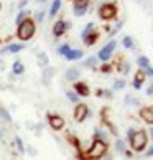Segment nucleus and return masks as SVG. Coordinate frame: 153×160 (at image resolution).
I'll list each match as a JSON object with an SVG mask.
<instances>
[{
	"mask_svg": "<svg viewBox=\"0 0 153 160\" xmlns=\"http://www.w3.org/2000/svg\"><path fill=\"white\" fill-rule=\"evenodd\" d=\"M143 71H145V74H150L151 78H153V68H151V66H148V68L143 69Z\"/></svg>",
	"mask_w": 153,
	"mask_h": 160,
	"instance_id": "36",
	"label": "nucleus"
},
{
	"mask_svg": "<svg viewBox=\"0 0 153 160\" xmlns=\"http://www.w3.org/2000/svg\"><path fill=\"white\" fill-rule=\"evenodd\" d=\"M0 10H2V2H0Z\"/></svg>",
	"mask_w": 153,
	"mask_h": 160,
	"instance_id": "44",
	"label": "nucleus"
},
{
	"mask_svg": "<svg viewBox=\"0 0 153 160\" xmlns=\"http://www.w3.org/2000/svg\"><path fill=\"white\" fill-rule=\"evenodd\" d=\"M73 5H81V7H89V0H71Z\"/></svg>",
	"mask_w": 153,
	"mask_h": 160,
	"instance_id": "31",
	"label": "nucleus"
},
{
	"mask_svg": "<svg viewBox=\"0 0 153 160\" xmlns=\"http://www.w3.org/2000/svg\"><path fill=\"white\" fill-rule=\"evenodd\" d=\"M53 78V69L46 66L45 68V74H43V82L45 84H50V79Z\"/></svg>",
	"mask_w": 153,
	"mask_h": 160,
	"instance_id": "22",
	"label": "nucleus"
},
{
	"mask_svg": "<svg viewBox=\"0 0 153 160\" xmlns=\"http://www.w3.org/2000/svg\"><path fill=\"white\" fill-rule=\"evenodd\" d=\"M12 73L17 74V76H20L25 73V66H23V63L22 61H15L13 64H12Z\"/></svg>",
	"mask_w": 153,
	"mask_h": 160,
	"instance_id": "15",
	"label": "nucleus"
},
{
	"mask_svg": "<svg viewBox=\"0 0 153 160\" xmlns=\"http://www.w3.org/2000/svg\"><path fill=\"white\" fill-rule=\"evenodd\" d=\"M105 152H107V142L94 139L92 145L84 153L81 150H78V157H79V160H99L105 155Z\"/></svg>",
	"mask_w": 153,
	"mask_h": 160,
	"instance_id": "1",
	"label": "nucleus"
},
{
	"mask_svg": "<svg viewBox=\"0 0 153 160\" xmlns=\"http://www.w3.org/2000/svg\"><path fill=\"white\" fill-rule=\"evenodd\" d=\"M69 50H71V46H69L68 43H63V45L58 46V53H60L61 56H64V55H66V53H68Z\"/></svg>",
	"mask_w": 153,
	"mask_h": 160,
	"instance_id": "25",
	"label": "nucleus"
},
{
	"mask_svg": "<svg viewBox=\"0 0 153 160\" xmlns=\"http://www.w3.org/2000/svg\"><path fill=\"white\" fill-rule=\"evenodd\" d=\"M23 48H25V45H20V43H12V45H8V46H5V48L0 51V53H20Z\"/></svg>",
	"mask_w": 153,
	"mask_h": 160,
	"instance_id": "13",
	"label": "nucleus"
},
{
	"mask_svg": "<svg viewBox=\"0 0 153 160\" xmlns=\"http://www.w3.org/2000/svg\"><path fill=\"white\" fill-rule=\"evenodd\" d=\"M35 30H36L35 22L31 18H26L22 25H18V28H17V37H18L22 41H26L35 35Z\"/></svg>",
	"mask_w": 153,
	"mask_h": 160,
	"instance_id": "2",
	"label": "nucleus"
},
{
	"mask_svg": "<svg viewBox=\"0 0 153 160\" xmlns=\"http://www.w3.org/2000/svg\"><path fill=\"white\" fill-rule=\"evenodd\" d=\"M115 147H117V150H119V152H125V142H123V140L117 139V142H115Z\"/></svg>",
	"mask_w": 153,
	"mask_h": 160,
	"instance_id": "29",
	"label": "nucleus"
},
{
	"mask_svg": "<svg viewBox=\"0 0 153 160\" xmlns=\"http://www.w3.org/2000/svg\"><path fill=\"white\" fill-rule=\"evenodd\" d=\"M74 92L78 94L79 98H87V96H89V92H91V89H89V86H87L86 82L76 81L74 82Z\"/></svg>",
	"mask_w": 153,
	"mask_h": 160,
	"instance_id": "9",
	"label": "nucleus"
},
{
	"mask_svg": "<svg viewBox=\"0 0 153 160\" xmlns=\"http://www.w3.org/2000/svg\"><path fill=\"white\" fill-rule=\"evenodd\" d=\"M0 116L3 117V121H5V122H12V116L8 114V111H7V109L0 108Z\"/></svg>",
	"mask_w": 153,
	"mask_h": 160,
	"instance_id": "28",
	"label": "nucleus"
},
{
	"mask_svg": "<svg viewBox=\"0 0 153 160\" xmlns=\"http://www.w3.org/2000/svg\"><path fill=\"white\" fill-rule=\"evenodd\" d=\"M133 134H135V129H133V127H130V129L127 130V139L130 140V139L133 137Z\"/></svg>",
	"mask_w": 153,
	"mask_h": 160,
	"instance_id": "35",
	"label": "nucleus"
},
{
	"mask_svg": "<svg viewBox=\"0 0 153 160\" xmlns=\"http://www.w3.org/2000/svg\"><path fill=\"white\" fill-rule=\"evenodd\" d=\"M140 117L146 124H153V108H142L140 109Z\"/></svg>",
	"mask_w": 153,
	"mask_h": 160,
	"instance_id": "10",
	"label": "nucleus"
},
{
	"mask_svg": "<svg viewBox=\"0 0 153 160\" xmlns=\"http://www.w3.org/2000/svg\"><path fill=\"white\" fill-rule=\"evenodd\" d=\"M45 15H46L45 12H43V10H40L38 13H36V22H38V23H41V22L45 20Z\"/></svg>",
	"mask_w": 153,
	"mask_h": 160,
	"instance_id": "33",
	"label": "nucleus"
},
{
	"mask_svg": "<svg viewBox=\"0 0 153 160\" xmlns=\"http://www.w3.org/2000/svg\"><path fill=\"white\" fill-rule=\"evenodd\" d=\"M97 38H99V33H97L96 30H94L92 33H89V35H87L86 38H82V41H84V43H86L87 46H92V45L97 41Z\"/></svg>",
	"mask_w": 153,
	"mask_h": 160,
	"instance_id": "14",
	"label": "nucleus"
},
{
	"mask_svg": "<svg viewBox=\"0 0 153 160\" xmlns=\"http://www.w3.org/2000/svg\"><path fill=\"white\" fill-rule=\"evenodd\" d=\"M142 82H145V71L138 69L135 73V78H133V88L135 89H142Z\"/></svg>",
	"mask_w": 153,
	"mask_h": 160,
	"instance_id": "12",
	"label": "nucleus"
},
{
	"mask_svg": "<svg viewBox=\"0 0 153 160\" xmlns=\"http://www.w3.org/2000/svg\"><path fill=\"white\" fill-rule=\"evenodd\" d=\"M150 137H151V139H153V127H151V129H150Z\"/></svg>",
	"mask_w": 153,
	"mask_h": 160,
	"instance_id": "41",
	"label": "nucleus"
},
{
	"mask_svg": "<svg viewBox=\"0 0 153 160\" xmlns=\"http://www.w3.org/2000/svg\"><path fill=\"white\" fill-rule=\"evenodd\" d=\"M101 71L107 74V73H110V71H112V66H110V64H107V63H104L102 66H101Z\"/></svg>",
	"mask_w": 153,
	"mask_h": 160,
	"instance_id": "32",
	"label": "nucleus"
},
{
	"mask_svg": "<svg viewBox=\"0 0 153 160\" xmlns=\"http://www.w3.org/2000/svg\"><path fill=\"white\" fill-rule=\"evenodd\" d=\"M102 94H104V98H112V91H107V89H105V91H102Z\"/></svg>",
	"mask_w": 153,
	"mask_h": 160,
	"instance_id": "37",
	"label": "nucleus"
},
{
	"mask_svg": "<svg viewBox=\"0 0 153 160\" xmlns=\"http://www.w3.org/2000/svg\"><path fill=\"white\" fill-rule=\"evenodd\" d=\"M86 66H91V68H96V64H97V56H91V58H87V60L84 61Z\"/></svg>",
	"mask_w": 153,
	"mask_h": 160,
	"instance_id": "27",
	"label": "nucleus"
},
{
	"mask_svg": "<svg viewBox=\"0 0 153 160\" xmlns=\"http://www.w3.org/2000/svg\"><path fill=\"white\" fill-rule=\"evenodd\" d=\"M89 116V108L86 104H76V109H74V121L76 122H84L86 117Z\"/></svg>",
	"mask_w": 153,
	"mask_h": 160,
	"instance_id": "6",
	"label": "nucleus"
},
{
	"mask_svg": "<svg viewBox=\"0 0 153 160\" xmlns=\"http://www.w3.org/2000/svg\"><path fill=\"white\" fill-rule=\"evenodd\" d=\"M66 96H68V99L71 101V102L79 104V96H78V94H76L74 91H68V92H66Z\"/></svg>",
	"mask_w": 153,
	"mask_h": 160,
	"instance_id": "24",
	"label": "nucleus"
},
{
	"mask_svg": "<svg viewBox=\"0 0 153 160\" xmlns=\"http://www.w3.org/2000/svg\"><path fill=\"white\" fill-rule=\"evenodd\" d=\"M115 46H117V41L110 40L109 43L105 45L104 48H101V51L97 53V60H101V61H104V63H107V61L110 60V56H112V53H114V50H115Z\"/></svg>",
	"mask_w": 153,
	"mask_h": 160,
	"instance_id": "5",
	"label": "nucleus"
},
{
	"mask_svg": "<svg viewBox=\"0 0 153 160\" xmlns=\"http://www.w3.org/2000/svg\"><path fill=\"white\" fill-rule=\"evenodd\" d=\"M137 64L140 66V69H146L150 66V60L146 56H138V60H137Z\"/></svg>",
	"mask_w": 153,
	"mask_h": 160,
	"instance_id": "18",
	"label": "nucleus"
},
{
	"mask_svg": "<svg viewBox=\"0 0 153 160\" xmlns=\"http://www.w3.org/2000/svg\"><path fill=\"white\" fill-rule=\"evenodd\" d=\"M0 139H2V129H0Z\"/></svg>",
	"mask_w": 153,
	"mask_h": 160,
	"instance_id": "43",
	"label": "nucleus"
},
{
	"mask_svg": "<svg viewBox=\"0 0 153 160\" xmlns=\"http://www.w3.org/2000/svg\"><path fill=\"white\" fill-rule=\"evenodd\" d=\"M82 56H84L82 50H69L66 55H64V60H68V61H78V60H81Z\"/></svg>",
	"mask_w": 153,
	"mask_h": 160,
	"instance_id": "11",
	"label": "nucleus"
},
{
	"mask_svg": "<svg viewBox=\"0 0 153 160\" xmlns=\"http://www.w3.org/2000/svg\"><path fill=\"white\" fill-rule=\"evenodd\" d=\"M15 144H17V147H18V150L22 153H25V145H23V142H22L20 137H15Z\"/></svg>",
	"mask_w": 153,
	"mask_h": 160,
	"instance_id": "30",
	"label": "nucleus"
},
{
	"mask_svg": "<svg viewBox=\"0 0 153 160\" xmlns=\"http://www.w3.org/2000/svg\"><path fill=\"white\" fill-rule=\"evenodd\" d=\"M146 94H148V96H153V82L148 86V89H146Z\"/></svg>",
	"mask_w": 153,
	"mask_h": 160,
	"instance_id": "38",
	"label": "nucleus"
},
{
	"mask_svg": "<svg viewBox=\"0 0 153 160\" xmlns=\"http://www.w3.org/2000/svg\"><path fill=\"white\" fill-rule=\"evenodd\" d=\"M94 28H96V25H94V23H87V25L84 27V30H82V33H81V38H86L89 33L94 32Z\"/></svg>",
	"mask_w": 153,
	"mask_h": 160,
	"instance_id": "21",
	"label": "nucleus"
},
{
	"mask_svg": "<svg viewBox=\"0 0 153 160\" xmlns=\"http://www.w3.org/2000/svg\"><path fill=\"white\" fill-rule=\"evenodd\" d=\"M38 64L40 66H48V55H46L45 51H41L40 55H38Z\"/></svg>",
	"mask_w": 153,
	"mask_h": 160,
	"instance_id": "20",
	"label": "nucleus"
},
{
	"mask_svg": "<svg viewBox=\"0 0 153 160\" xmlns=\"http://www.w3.org/2000/svg\"><path fill=\"white\" fill-rule=\"evenodd\" d=\"M36 2H38V3H43V2H46V0H36Z\"/></svg>",
	"mask_w": 153,
	"mask_h": 160,
	"instance_id": "42",
	"label": "nucleus"
},
{
	"mask_svg": "<svg viewBox=\"0 0 153 160\" xmlns=\"http://www.w3.org/2000/svg\"><path fill=\"white\" fill-rule=\"evenodd\" d=\"M99 17L102 20H114L117 17V5L115 3H102L99 7Z\"/></svg>",
	"mask_w": 153,
	"mask_h": 160,
	"instance_id": "4",
	"label": "nucleus"
},
{
	"mask_svg": "<svg viewBox=\"0 0 153 160\" xmlns=\"http://www.w3.org/2000/svg\"><path fill=\"white\" fill-rule=\"evenodd\" d=\"M68 28H71V23H69V22L58 20L55 25H53V35H55L56 38H60V37H63V35H64V32H66Z\"/></svg>",
	"mask_w": 153,
	"mask_h": 160,
	"instance_id": "8",
	"label": "nucleus"
},
{
	"mask_svg": "<svg viewBox=\"0 0 153 160\" xmlns=\"http://www.w3.org/2000/svg\"><path fill=\"white\" fill-rule=\"evenodd\" d=\"M122 45L125 46V48H133V40H132V37H123Z\"/></svg>",
	"mask_w": 153,
	"mask_h": 160,
	"instance_id": "26",
	"label": "nucleus"
},
{
	"mask_svg": "<svg viewBox=\"0 0 153 160\" xmlns=\"http://www.w3.org/2000/svg\"><path fill=\"white\" fill-rule=\"evenodd\" d=\"M26 15H28V13H26L25 10H20V12H18V15H17V18H15L17 25H22V23L26 20Z\"/></svg>",
	"mask_w": 153,
	"mask_h": 160,
	"instance_id": "23",
	"label": "nucleus"
},
{
	"mask_svg": "<svg viewBox=\"0 0 153 160\" xmlns=\"http://www.w3.org/2000/svg\"><path fill=\"white\" fill-rule=\"evenodd\" d=\"M87 12V7H81V5H73V13L76 17H82Z\"/></svg>",
	"mask_w": 153,
	"mask_h": 160,
	"instance_id": "19",
	"label": "nucleus"
},
{
	"mask_svg": "<svg viewBox=\"0 0 153 160\" xmlns=\"http://www.w3.org/2000/svg\"><path fill=\"white\" fill-rule=\"evenodd\" d=\"M48 124L53 130H63L64 129V119L58 114H48Z\"/></svg>",
	"mask_w": 153,
	"mask_h": 160,
	"instance_id": "7",
	"label": "nucleus"
},
{
	"mask_svg": "<svg viewBox=\"0 0 153 160\" xmlns=\"http://www.w3.org/2000/svg\"><path fill=\"white\" fill-rule=\"evenodd\" d=\"M78 78H79V69L71 68V69L66 71V79L68 81H78Z\"/></svg>",
	"mask_w": 153,
	"mask_h": 160,
	"instance_id": "16",
	"label": "nucleus"
},
{
	"mask_svg": "<svg viewBox=\"0 0 153 160\" xmlns=\"http://www.w3.org/2000/svg\"><path fill=\"white\" fill-rule=\"evenodd\" d=\"M146 142H148V135L145 130H135L133 137L130 139V147L133 149V152H143L146 149Z\"/></svg>",
	"mask_w": 153,
	"mask_h": 160,
	"instance_id": "3",
	"label": "nucleus"
},
{
	"mask_svg": "<svg viewBox=\"0 0 153 160\" xmlns=\"http://www.w3.org/2000/svg\"><path fill=\"white\" fill-rule=\"evenodd\" d=\"M26 3H28L26 0H20V3H18V8H20V10H23V7H25Z\"/></svg>",
	"mask_w": 153,
	"mask_h": 160,
	"instance_id": "39",
	"label": "nucleus"
},
{
	"mask_svg": "<svg viewBox=\"0 0 153 160\" xmlns=\"http://www.w3.org/2000/svg\"><path fill=\"white\" fill-rule=\"evenodd\" d=\"M146 157H153V145L150 147L148 150H146Z\"/></svg>",
	"mask_w": 153,
	"mask_h": 160,
	"instance_id": "40",
	"label": "nucleus"
},
{
	"mask_svg": "<svg viewBox=\"0 0 153 160\" xmlns=\"http://www.w3.org/2000/svg\"><path fill=\"white\" fill-rule=\"evenodd\" d=\"M125 86V81H115V84H114V89H122V88Z\"/></svg>",
	"mask_w": 153,
	"mask_h": 160,
	"instance_id": "34",
	"label": "nucleus"
},
{
	"mask_svg": "<svg viewBox=\"0 0 153 160\" xmlns=\"http://www.w3.org/2000/svg\"><path fill=\"white\" fill-rule=\"evenodd\" d=\"M60 8H61V0H53V3H51V8H50V17H55L58 12H60Z\"/></svg>",
	"mask_w": 153,
	"mask_h": 160,
	"instance_id": "17",
	"label": "nucleus"
}]
</instances>
